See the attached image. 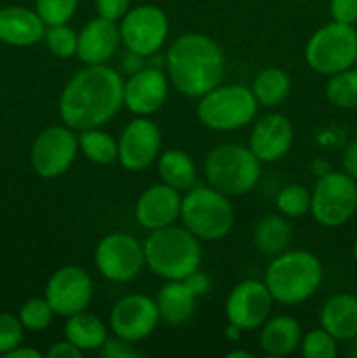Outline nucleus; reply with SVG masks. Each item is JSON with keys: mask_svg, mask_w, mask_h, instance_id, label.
Segmentation results:
<instances>
[{"mask_svg": "<svg viewBox=\"0 0 357 358\" xmlns=\"http://www.w3.org/2000/svg\"><path fill=\"white\" fill-rule=\"evenodd\" d=\"M79 0H35V10L46 27L69 23L76 14Z\"/></svg>", "mask_w": 357, "mask_h": 358, "instance_id": "nucleus-35", "label": "nucleus"}, {"mask_svg": "<svg viewBox=\"0 0 357 358\" xmlns=\"http://www.w3.org/2000/svg\"><path fill=\"white\" fill-rule=\"evenodd\" d=\"M293 233L287 220L280 215H268L259 220L254 229V243L266 255H279L287 250Z\"/></svg>", "mask_w": 357, "mask_h": 358, "instance_id": "nucleus-27", "label": "nucleus"}, {"mask_svg": "<svg viewBox=\"0 0 357 358\" xmlns=\"http://www.w3.org/2000/svg\"><path fill=\"white\" fill-rule=\"evenodd\" d=\"M195 299L196 296L182 280H168L156 299L160 318L170 325L186 324L195 313Z\"/></svg>", "mask_w": 357, "mask_h": 358, "instance_id": "nucleus-24", "label": "nucleus"}, {"mask_svg": "<svg viewBox=\"0 0 357 358\" xmlns=\"http://www.w3.org/2000/svg\"><path fill=\"white\" fill-rule=\"evenodd\" d=\"M158 173L163 184L177 191H189L192 185H196L195 161L184 150H164L158 159Z\"/></svg>", "mask_w": 357, "mask_h": 358, "instance_id": "nucleus-26", "label": "nucleus"}, {"mask_svg": "<svg viewBox=\"0 0 357 358\" xmlns=\"http://www.w3.org/2000/svg\"><path fill=\"white\" fill-rule=\"evenodd\" d=\"M46 23L37 10L21 6L0 9V42L14 48H28L44 38Z\"/></svg>", "mask_w": 357, "mask_h": 358, "instance_id": "nucleus-21", "label": "nucleus"}, {"mask_svg": "<svg viewBox=\"0 0 357 358\" xmlns=\"http://www.w3.org/2000/svg\"><path fill=\"white\" fill-rule=\"evenodd\" d=\"M273 297L265 282L244 280L231 290L226 299L227 322L240 331L259 329L270 317Z\"/></svg>", "mask_w": 357, "mask_h": 358, "instance_id": "nucleus-14", "label": "nucleus"}, {"mask_svg": "<svg viewBox=\"0 0 357 358\" xmlns=\"http://www.w3.org/2000/svg\"><path fill=\"white\" fill-rule=\"evenodd\" d=\"M321 282V261L304 250H286L275 255L265 273V285L273 301L286 306H296L310 299Z\"/></svg>", "mask_w": 357, "mask_h": 358, "instance_id": "nucleus-4", "label": "nucleus"}, {"mask_svg": "<svg viewBox=\"0 0 357 358\" xmlns=\"http://www.w3.org/2000/svg\"><path fill=\"white\" fill-rule=\"evenodd\" d=\"M161 149V131L156 122L136 115L118 140V161L128 171H142L154 163Z\"/></svg>", "mask_w": 357, "mask_h": 358, "instance_id": "nucleus-15", "label": "nucleus"}, {"mask_svg": "<svg viewBox=\"0 0 357 358\" xmlns=\"http://www.w3.org/2000/svg\"><path fill=\"white\" fill-rule=\"evenodd\" d=\"M308 66L322 76H335L357 63V30L354 24L332 23L318 28L304 49Z\"/></svg>", "mask_w": 357, "mask_h": 358, "instance_id": "nucleus-8", "label": "nucleus"}, {"mask_svg": "<svg viewBox=\"0 0 357 358\" xmlns=\"http://www.w3.org/2000/svg\"><path fill=\"white\" fill-rule=\"evenodd\" d=\"M94 264L104 278L118 283L130 282L146 266L144 245L130 234H107L94 248Z\"/></svg>", "mask_w": 357, "mask_h": 358, "instance_id": "nucleus-11", "label": "nucleus"}, {"mask_svg": "<svg viewBox=\"0 0 357 358\" xmlns=\"http://www.w3.org/2000/svg\"><path fill=\"white\" fill-rule=\"evenodd\" d=\"M125 105V80L107 65H86L63 87L59 117L69 128H102L118 115Z\"/></svg>", "mask_w": 357, "mask_h": 358, "instance_id": "nucleus-1", "label": "nucleus"}, {"mask_svg": "<svg viewBox=\"0 0 357 358\" xmlns=\"http://www.w3.org/2000/svg\"><path fill=\"white\" fill-rule=\"evenodd\" d=\"M200 122L214 131H234L247 126L258 114L254 93L241 84L216 86L200 98Z\"/></svg>", "mask_w": 357, "mask_h": 358, "instance_id": "nucleus-7", "label": "nucleus"}, {"mask_svg": "<svg viewBox=\"0 0 357 358\" xmlns=\"http://www.w3.org/2000/svg\"><path fill=\"white\" fill-rule=\"evenodd\" d=\"M146 264L156 276L164 280H184L200 268L202 247L189 229L167 226L150 231L144 243Z\"/></svg>", "mask_w": 357, "mask_h": 358, "instance_id": "nucleus-3", "label": "nucleus"}, {"mask_svg": "<svg viewBox=\"0 0 357 358\" xmlns=\"http://www.w3.org/2000/svg\"><path fill=\"white\" fill-rule=\"evenodd\" d=\"M44 41L56 58H72L77 55V34L66 23L46 28Z\"/></svg>", "mask_w": 357, "mask_h": 358, "instance_id": "nucleus-32", "label": "nucleus"}, {"mask_svg": "<svg viewBox=\"0 0 357 358\" xmlns=\"http://www.w3.org/2000/svg\"><path fill=\"white\" fill-rule=\"evenodd\" d=\"M294 2H304V0H294Z\"/></svg>", "mask_w": 357, "mask_h": 358, "instance_id": "nucleus-50", "label": "nucleus"}, {"mask_svg": "<svg viewBox=\"0 0 357 358\" xmlns=\"http://www.w3.org/2000/svg\"><path fill=\"white\" fill-rule=\"evenodd\" d=\"M352 255H354V261H356V264H357V240H356V243H354V248H352Z\"/></svg>", "mask_w": 357, "mask_h": 358, "instance_id": "nucleus-48", "label": "nucleus"}, {"mask_svg": "<svg viewBox=\"0 0 357 358\" xmlns=\"http://www.w3.org/2000/svg\"><path fill=\"white\" fill-rule=\"evenodd\" d=\"M63 334H65V339L76 345L80 352L98 350L108 338L104 322L97 315L86 313V311H79L72 317H66Z\"/></svg>", "mask_w": 357, "mask_h": 358, "instance_id": "nucleus-25", "label": "nucleus"}, {"mask_svg": "<svg viewBox=\"0 0 357 358\" xmlns=\"http://www.w3.org/2000/svg\"><path fill=\"white\" fill-rule=\"evenodd\" d=\"M23 324L13 313H0V355L6 357L23 343Z\"/></svg>", "mask_w": 357, "mask_h": 358, "instance_id": "nucleus-36", "label": "nucleus"}, {"mask_svg": "<svg viewBox=\"0 0 357 358\" xmlns=\"http://www.w3.org/2000/svg\"><path fill=\"white\" fill-rule=\"evenodd\" d=\"M261 327L259 346L266 355L286 357L300 348L301 338H303L301 325L289 315H279V317L270 318Z\"/></svg>", "mask_w": 357, "mask_h": 358, "instance_id": "nucleus-23", "label": "nucleus"}, {"mask_svg": "<svg viewBox=\"0 0 357 358\" xmlns=\"http://www.w3.org/2000/svg\"><path fill=\"white\" fill-rule=\"evenodd\" d=\"M294 140V129L282 114H268L259 119L251 131L248 149L261 163H275L289 152Z\"/></svg>", "mask_w": 357, "mask_h": 358, "instance_id": "nucleus-19", "label": "nucleus"}, {"mask_svg": "<svg viewBox=\"0 0 357 358\" xmlns=\"http://www.w3.org/2000/svg\"><path fill=\"white\" fill-rule=\"evenodd\" d=\"M312 171H314L317 177H322V175H326L328 171H331V168H329L328 161L324 159H315L314 161V166H312Z\"/></svg>", "mask_w": 357, "mask_h": 358, "instance_id": "nucleus-45", "label": "nucleus"}, {"mask_svg": "<svg viewBox=\"0 0 357 358\" xmlns=\"http://www.w3.org/2000/svg\"><path fill=\"white\" fill-rule=\"evenodd\" d=\"M301 353L307 358H335L338 353L336 339L326 329H312L301 338Z\"/></svg>", "mask_w": 357, "mask_h": 358, "instance_id": "nucleus-34", "label": "nucleus"}, {"mask_svg": "<svg viewBox=\"0 0 357 358\" xmlns=\"http://www.w3.org/2000/svg\"><path fill=\"white\" fill-rule=\"evenodd\" d=\"M181 191L167 184L150 185L140 194L135 205V219L144 229L156 231L172 226L181 217Z\"/></svg>", "mask_w": 357, "mask_h": 358, "instance_id": "nucleus-18", "label": "nucleus"}, {"mask_svg": "<svg viewBox=\"0 0 357 358\" xmlns=\"http://www.w3.org/2000/svg\"><path fill=\"white\" fill-rule=\"evenodd\" d=\"M158 322H160V311L156 301L142 294L122 297L111 311V329L114 336L132 345L153 334Z\"/></svg>", "mask_w": 357, "mask_h": 358, "instance_id": "nucleus-16", "label": "nucleus"}, {"mask_svg": "<svg viewBox=\"0 0 357 358\" xmlns=\"http://www.w3.org/2000/svg\"><path fill=\"white\" fill-rule=\"evenodd\" d=\"M352 357H357V341H356V345H354V348H352Z\"/></svg>", "mask_w": 357, "mask_h": 358, "instance_id": "nucleus-49", "label": "nucleus"}, {"mask_svg": "<svg viewBox=\"0 0 357 358\" xmlns=\"http://www.w3.org/2000/svg\"><path fill=\"white\" fill-rule=\"evenodd\" d=\"M168 27L167 14L158 6L142 3L130 7L119 23L121 44L144 58L154 56L167 41Z\"/></svg>", "mask_w": 357, "mask_h": 358, "instance_id": "nucleus-10", "label": "nucleus"}, {"mask_svg": "<svg viewBox=\"0 0 357 358\" xmlns=\"http://www.w3.org/2000/svg\"><path fill=\"white\" fill-rule=\"evenodd\" d=\"M167 76L184 96L202 98L224 76V55L216 41L203 34H184L168 48Z\"/></svg>", "mask_w": 357, "mask_h": 358, "instance_id": "nucleus-2", "label": "nucleus"}, {"mask_svg": "<svg viewBox=\"0 0 357 358\" xmlns=\"http://www.w3.org/2000/svg\"><path fill=\"white\" fill-rule=\"evenodd\" d=\"M312 205V192H308L307 187L300 184L286 185L276 196V208L284 217H296L304 215L310 212Z\"/></svg>", "mask_w": 357, "mask_h": 358, "instance_id": "nucleus-31", "label": "nucleus"}, {"mask_svg": "<svg viewBox=\"0 0 357 358\" xmlns=\"http://www.w3.org/2000/svg\"><path fill=\"white\" fill-rule=\"evenodd\" d=\"M122 63H125V70L132 76V73L139 72V70L144 69V56L136 55V52L128 51V55L122 58Z\"/></svg>", "mask_w": 357, "mask_h": 358, "instance_id": "nucleus-43", "label": "nucleus"}, {"mask_svg": "<svg viewBox=\"0 0 357 358\" xmlns=\"http://www.w3.org/2000/svg\"><path fill=\"white\" fill-rule=\"evenodd\" d=\"M7 358H41L42 353L38 350L30 348V346L20 345L18 348H14L13 352H9L6 355Z\"/></svg>", "mask_w": 357, "mask_h": 358, "instance_id": "nucleus-44", "label": "nucleus"}, {"mask_svg": "<svg viewBox=\"0 0 357 358\" xmlns=\"http://www.w3.org/2000/svg\"><path fill=\"white\" fill-rule=\"evenodd\" d=\"M132 0H94L97 13L100 17L119 21L130 10Z\"/></svg>", "mask_w": 357, "mask_h": 358, "instance_id": "nucleus-39", "label": "nucleus"}, {"mask_svg": "<svg viewBox=\"0 0 357 358\" xmlns=\"http://www.w3.org/2000/svg\"><path fill=\"white\" fill-rule=\"evenodd\" d=\"M46 301L58 317H72L84 311L93 297V280L79 266H63L48 280Z\"/></svg>", "mask_w": 357, "mask_h": 358, "instance_id": "nucleus-13", "label": "nucleus"}, {"mask_svg": "<svg viewBox=\"0 0 357 358\" xmlns=\"http://www.w3.org/2000/svg\"><path fill=\"white\" fill-rule=\"evenodd\" d=\"M52 317H55V311L49 306L46 297H34V299L27 301L18 315L23 327L28 331H44L51 325Z\"/></svg>", "mask_w": 357, "mask_h": 358, "instance_id": "nucleus-33", "label": "nucleus"}, {"mask_svg": "<svg viewBox=\"0 0 357 358\" xmlns=\"http://www.w3.org/2000/svg\"><path fill=\"white\" fill-rule=\"evenodd\" d=\"M100 352V357L104 358H136L140 357V353L136 352L135 348L132 346V343L125 341L121 338H107L105 339L104 345L98 348Z\"/></svg>", "mask_w": 357, "mask_h": 358, "instance_id": "nucleus-37", "label": "nucleus"}, {"mask_svg": "<svg viewBox=\"0 0 357 358\" xmlns=\"http://www.w3.org/2000/svg\"><path fill=\"white\" fill-rule=\"evenodd\" d=\"M181 219L198 240L217 241L233 229L234 212L226 194L210 185H192L182 198Z\"/></svg>", "mask_w": 357, "mask_h": 358, "instance_id": "nucleus-6", "label": "nucleus"}, {"mask_svg": "<svg viewBox=\"0 0 357 358\" xmlns=\"http://www.w3.org/2000/svg\"><path fill=\"white\" fill-rule=\"evenodd\" d=\"M79 149L94 164H111L118 161V142L100 128L83 129L79 133Z\"/></svg>", "mask_w": 357, "mask_h": 358, "instance_id": "nucleus-29", "label": "nucleus"}, {"mask_svg": "<svg viewBox=\"0 0 357 358\" xmlns=\"http://www.w3.org/2000/svg\"><path fill=\"white\" fill-rule=\"evenodd\" d=\"M227 358H254V353L245 352V350H233L226 355Z\"/></svg>", "mask_w": 357, "mask_h": 358, "instance_id": "nucleus-47", "label": "nucleus"}, {"mask_svg": "<svg viewBox=\"0 0 357 358\" xmlns=\"http://www.w3.org/2000/svg\"><path fill=\"white\" fill-rule=\"evenodd\" d=\"M252 93H254L258 105L262 107H275L282 103L290 93V79L284 70L266 69L255 76L252 83Z\"/></svg>", "mask_w": 357, "mask_h": 358, "instance_id": "nucleus-28", "label": "nucleus"}, {"mask_svg": "<svg viewBox=\"0 0 357 358\" xmlns=\"http://www.w3.org/2000/svg\"><path fill=\"white\" fill-rule=\"evenodd\" d=\"M321 327L336 341H352L357 338V297L352 294H336L322 306Z\"/></svg>", "mask_w": 357, "mask_h": 358, "instance_id": "nucleus-22", "label": "nucleus"}, {"mask_svg": "<svg viewBox=\"0 0 357 358\" xmlns=\"http://www.w3.org/2000/svg\"><path fill=\"white\" fill-rule=\"evenodd\" d=\"M168 96V76L156 66H144L125 80V107L139 117L160 110Z\"/></svg>", "mask_w": 357, "mask_h": 358, "instance_id": "nucleus-17", "label": "nucleus"}, {"mask_svg": "<svg viewBox=\"0 0 357 358\" xmlns=\"http://www.w3.org/2000/svg\"><path fill=\"white\" fill-rule=\"evenodd\" d=\"M226 338L230 339V341H237V339L240 338V329H238L237 325L230 324L226 329Z\"/></svg>", "mask_w": 357, "mask_h": 358, "instance_id": "nucleus-46", "label": "nucleus"}, {"mask_svg": "<svg viewBox=\"0 0 357 358\" xmlns=\"http://www.w3.org/2000/svg\"><path fill=\"white\" fill-rule=\"evenodd\" d=\"M46 357L48 358H79V357H83V352H80L76 345H72L69 339H65V341L55 343V345L48 350Z\"/></svg>", "mask_w": 357, "mask_h": 358, "instance_id": "nucleus-40", "label": "nucleus"}, {"mask_svg": "<svg viewBox=\"0 0 357 358\" xmlns=\"http://www.w3.org/2000/svg\"><path fill=\"white\" fill-rule=\"evenodd\" d=\"M121 34L115 21L94 17L77 34V58L84 65H104L118 52Z\"/></svg>", "mask_w": 357, "mask_h": 358, "instance_id": "nucleus-20", "label": "nucleus"}, {"mask_svg": "<svg viewBox=\"0 0 357 358\" xmlns=\"http://www.w3.org/2000/svg\"><path fill=\"white\" fill-rule=\"evenodd\" d=\"M79 150V136L69 126H49L37 135L30 150V163L42 178H56L72 166Z\"/></svg>", "mask_w": 357, "mask_h": 358, "instance_id": "nucleus-12", "label": "nucleus"}, {"mask_svg": "<svg viewBox=\"0 0 357 358\" xmlns=\"http://www.w3.org/2000/svg\"><path fill=\"white\" fill-rule=\"evenodd\" d=\"M343 170L354 180H357V140L350 142L343 152Z\"/></svg>", "mask_w": 357, "mask_h": 358, "instance_id": "nucleus-42", "label": "nucleus"}, {"mask_svg": "<svg viewBox=\"0 0 357 358\" xmlns=\"http://www.w3.org/2000/svg\"><path fill=\"white\" fill-rule=\"evenodd\" d=\"M329 13L332 21L343 24L357 23V0H331Z\"/></svg>", "mask_w": 357, "mask_h": 358, "instance_id": "nucleus-38", "label": "nucleus"}, {"mask_svg": "<svg viewBox=\"0 0 357 358\" xmlns=\"http://www.w3.org/2000/svg\"><path fill=\"white\" fill-rule=\"evenodd\" d=\"M357 212V180L345 171H328L318 177L312 192L310 213L324 227H340Z\"/></svg>", "mask_w": 357, "mask_h": 358, "instance_id": "nucleus-9", "label": "nucleus"}, {"mask_svg": "<svg viewBox=\"0 0 357 358\" xmlns=\"http://www.w3.org/2000/svg\"><path fill=\"white\" fill-rule=\"evenodd\" d=\"M182 282H184L186 285L189 287V290H191V292L195 294L196 297L203 296V294H205L206 290H209V287H210L209 276H206L205 273L200 271V268L196 269V271H192L191 275L186 276V278L182 280Z\"/></svg>", "mask_w": 357, "mask_h": 358, "instance_id": "nucleus-41", "label": "nucleus"}, {"mask_svg": "<svg viewBox=\"0 0 357 358\" xmlns=\"http://www.w3.org/2000/svg\"><path fill=\"white\" fill-rule=\"evenodd\" d=\"M205 177L210 187L226 196H244L258 185L261 161L248 147L223 143L206 154Z\"/></svg>", "mask_w": 357, "mask_h": 358, "instance_id": "nucleus-5", "label": "nucleus"}, {"mask_svg": "<svg viewBox=\"0 0 357 358\" xmlns=\"http://www.w3.org/2000/svg\"><path fill=\"white\" fill-rule=\"evenodd\" d=\"M326 96L338 108H357V69H346L329 76Z\"/></svg>", "mask_w": 357, "mask_h": 358, "instance_id": "nucleus-30", "label": "nucleus"}]
</instances>
